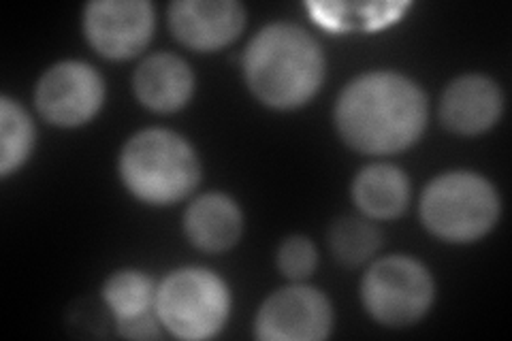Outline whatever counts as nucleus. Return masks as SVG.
I'll return each mask as SVG.
<instances>
[{
  "label": "nucleus",
  "mask_w": 512,
  "mask_h": 341,
  "mask_svg": "<svg viewBox=\"0 0 512 341\" xmlns=\"http://www.w3.org/2000/svg\"><path fill=\"white\" fill-rule=\"evenodd\" d=\"M116 324H118V333L128 339H156L160 337V327H163L156 312L143 314L131 320H120Z\"/></svg>",
  "instance_id": "20"
},
{
  "label": "nucleus",
  "mask_w": 512,
  "mask_h": 341,
  "mask_svg": "<svg viewBox=\"0 0 512 341\" xmlns=\"http://www.w3.org/2000/svg\"><path fill=\"white\" fill-rule=\"evenodd\" d=\"M244 214L239 205L222 192L195 199L184 214V233L192 246L203 252H227L242 237Z\"/></svg>",
  "instance_id": "13"
},
{
  "label": "nucleus",
  "mask_w": 512,
  "mask_h": 341,
  "mask_svg": "<svg viewBox=\"0 0 512 341\" xmlns=\"http://www.w3.org/2000/svg\"><path fill=\"white\" fill-rule=\"evenodd\" d=\"M331 331V301L312 286L280 288L267 297L254 322V335L263 341H320Z\"/></svg>",
  "instance_id": "8"
},
{
  "label": "nucleus",
  "mask_w": 512,
  "mask_h": 341,
  "mask_svg": "<svg viewBox=\"0 0 512 341\" xmlns=\"http://www.w3.org/2000/svg\"><path fill=\"white\" fill-rule=\"evenodd\" d=\"M427 96L410 77L393 71L365 73L342 90L333 120L346 145L361 154H397L421 139Z\"/></svg>",
  "instance_id": "1"
},
{
  "label": "nucleus",
  "mask_w": 512,
  "mask_h": 341,
  "mask_svg": "<svg viewBox=\"0 0 512 341\" xmlns=\"http://www.w3.org/2000/svg\"><path fill=\"white\" fill-rule=\"evenodd\" d=\"M156 26L148 0H99L84 9L88 43L109 60H128L146 50Z\"/></svg>",
  "instance_id": "9"
},
{
  "label": "nucleus",
  "mask_w": 512,
  "mask_h": 341,
  "mask_svg": "<svg viewBox=\"0 0 512 341\" xmlns=\"http://www.w3.org/2000/svg\"><path fill=\"white\" fill-rule=\"evenodd\" d=\"M502 109L504 94L491 77L463 75L446 86L440 101V120L446 131L474 137L498 124Z\"/></svg>",
  "instance_id": "11"
},
{
  "label": "nucleus",
  "mask_w": 512,
  "mask_h": 341,
  "mask_svg": "<svg viewBox=\"0 0 512 341\" xmlns=\"http://www.w3.org/2000/svg\"><path fill=\"white\" fill-rule=\"evenodd\" d=\"M276 261L282 275H286L288 280L301 282L310 278V275L316 271L318 252L308 237L293 235V237H286L280 243Z\"/></svg>",
  "instance_id": "19"
},
{
  "label": "nucleus",
  "mask_w": 512,
  "mask_h": 341,
  "mask_svg": "<svg viewBox=\"0 0 512 341\" xmlns=\"http://www.w3.org/2000/svg\"><path fill=\"white\" fill-rule=\"evenodd\" d=\"M35 126L28 111L9 96H0V177H9L28 160Z\"/></svg>",
  "instance_id": "17"
},
{
  "label": "nucleus",
  "mask_w": 512,
  "mask_h": 341,
  "mask_svg": "<svg viewBox=\"0 0 512 341\" xmlns=\"http://www.w3.org/2000/svg\"><path fill=\"white\" fill-rule=\"evenodd\" d=\"M156 290L158 286L148 273L122 269L109 275L103 284V299L120 322L156 312Z\"/></svg>",
  "instance_id": "16"
},
{
  "label": "nucleus",
  "mask_w": 512,
  "mask_h": 341,
  "mask_svg": "<svg viewBox=\"0 0 512 341\" xmlns=\"http://www.w3.org/2000/svg\"><path fill=\"white\" fill-rule=\"evenodd\" d=\"M156 314L178 339H212L231 314L229 286L212 269H175L158 284Z\"/></svg>",
  "instance_id": "5"
},
{
  "label": "nucleus",
  "mask_w": 512,
  "mask_h": 341,
  "mask_svg": "<svg viewBox=\"0 0 512 341\" xmlns=\"http://www.w3.org/2000/svg\"><path fill=\"white\" fill-rule=\"evenodd\" d=\"M436 284L429 269L412 256L395 254L376 261L361 282L367 314L384 327H410L434 303Z\"/></svg>",
  "instance_id": "6"
},
{
  "label": "nucleus",
  "mask_w": 512,
  "mask_h": 341,
  "mask_svg": "<svg viewBox=\"0 0 512 341\" xmlns=\"http://www.w3.org/2000/svg\"><path fill=\"white\" fill-rule=\"evenodd\" d=\"M250 92L271 109L310 103L325 79V54L306 28L269 24L254 35L244 54Z\"/></svg>",
  "instance_id": "2"
},
{
  "label": "nucleus",
  "mask_w": 512,
  "mask_h": 341,
  "mask_svg": "<svg viewBox=\"0 0 512 341\" xmlns=\"http://www.w3.org/2000/svg\"><path fill=\"white\" fill-rule=\"evenodd\" d=\"M35 103L43 120L54 126H82L101 111L105 81L88 62L64 60L41 75Z\"/></svg>",
  "instance_id": "7"
},
{
  "label": "nucleus",
  "mask_w": 512,
  "mask_h": 341,
  "mask_svg": "<svg viewBox=\"0 0 512 341\" xmlns=\"http://www.w3.org/2000/svg\"><path fill=\"white\" fill-rule=\"evenodd\" d=\"M329 246L333 256L348 267L363 265L380 250L382 233L365 218L346 216L335 220L329 229Z\"/></svg>",
  "instance_id": "18"
},
{
  "label": "nucleus",
  "mask_w": 512,
  "mask_h": 341,
  "mask_svg": "<svg viewBox=\"0 0 512 341\" xmlns=\"http://www.w3.org/2000/svg\"><path fill=\"white\" fill-rule=\"evenodd\" d=\"M500 194L483 175L451 171L423 190L421 220L425 229L448 243L483 239L500 218Z\"/></svg>",
  "instance_id": "4"
},
{
  "label": "nucleus",
  "mask_w": 512,
  "mask_h": 341,
  "mask_svg": "<svg viewBox=\"0 0 512 341\" xmlns=\"http://www.w3.org/2000/svg\"><path fill=\"white\" fill-rule=\"evenodd\" d=\"M133 90L139 103L156 113L182 109L195 92V75L190 64L175 54H152L133 75Z\"/></svg>",
  "instance_id": "12"
},
{
  "label": "nucleus",
  "mask_w": 512,
  "mask_h": 341,
  "mask_svg": "<svg viewBox=\"0 0 512 341\" xmlns=\"http://www.w3.org/2000/svg\"><path fill=\"white\" fill-rule=\"evenodd\" d=\"M314 22L333 32L378 30L402 18L406 3H310Z\"/></svg>",
  "instance_id": "15"
},
{
  "label": "nucleus",
  "mask_w": 512,
  "mask_h": 341,
  "mask_svg": "<svg viewBox=\"0 0 512 341\" xmlns=\"http://www.w3.org/2000/svg\"><path fill=\"white\" fill-rule=\"evenodd\" d=\"M120 177L139 201L171 205L195 192L201 182V162L182 135L167 128H146L124 143Z\"/></svg>",
  "instance_id": "3"
},
{
  "label": "nucleus",
  "mask_w": 512,
  "mask_h": 341,
  "mask_svg": "<svg viewBox=\"0 0 512 341\" xmlns=\"http://www.w3.org/2000/svg\"><path fill=\"white\" fill-rule=\"evenodd\" d=\"M352 199L370 220H395L408 209L410 180L395 165H370L352 182Z\"/></svg>",
  "instance_id": "14"
},
{
  "label": "nucleus",
  "mask_w": 512,
  "mask_h": 341,
  "mask_svg": "<svg viewBox=\"0 0 512 341\" xmlns=\"http://www.w3.org/2000/svg\"><path fill=\"white\" fill-rule=\"evenodd\" d=\"M169 28L182 45L214 52L246 28V9L235 0H178L169 7Z\"/></svg>",
  "instance_id": "10"
}]
</instances>
